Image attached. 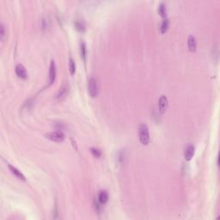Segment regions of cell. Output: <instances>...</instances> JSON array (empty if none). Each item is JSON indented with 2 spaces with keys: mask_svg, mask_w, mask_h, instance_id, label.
Instances as JSON below:
<instances>
[{
  "mask_svg": "<svg viewBox=\"0 0 220 220\" xmlns=\"http://www.w3.org/2000/svg\"><path fill=\"white\" fill-rule=\"evenodd\" d=\"M139 140L142 144L146 145L150 142V134H149V129L147 125L142 123L139 127Z\"/></svg>",
  "mask_w": 220,
  "mask_h": 220,
  "instance_id": "cell-1",
  "label": "cell"
},
{
  "mask_svg": "<svg viewBox=\"0 0 220 220\" xmlns=\"http://www.w3.org/2000/svg\"><path fill=\"white\" fill-rule=\"evenodd\" d=\"M88 90H89V94L91 97H96L98 96L99 93V86H98V83L96 81V78L91 77L89 79L88 82Z\"/></svg>",
  "mask_w": 220,
  "mask_h": 220,
  "instance_id": "cell-2",
  "label": "cell"
},
{
  "mask_svg": "<svg viewBox=\"0 0 220 220\" xmlns=\"http://www.w3.org/2000/svg\"><path fill=\"white\" fill-rule=\"evenodd\" d=\"M46 137H47V139H50L53 142H62L65 139V134L59 131H54V132L46 134Z\"/></svg>",
  "mask_w": 220,
  "mask_h": 220,
  "instance_id": "cell-3",
  "label": "cell"
},
{
  "mask_svg": "<svg viewBox=\"0 0 220 220\" xmlns=\"http://www.w3.org/2000/svg\"><path fill=\"white\" fill-rule=\"evenodd\" d=\"M56 75H57V70H56V66L53 60L51 61L50 66H49V76H48V80L49 83L52 84L55 78H56Z\"/></svg>",
  "mask_w": 220,
  "mask_h": 220,
  "instance_id": "cell-4",
  "label": "cell"
},
{
  "mask_svg": "<svg viewBox=\"0 0 220 220\" xmlns=\"http://www.w3.org/2000/svg\"><path fill=\"white\" fill-rule=\"evenodd\" d=\"M15 71H16V76L18 77L23 78V79H26L28 77V73H27V71H26V68L22 64L16 65Z\"/></svg>",
  "mask_w": 220,
  "mask_h": 220,
  "instance_id": "cell-5",
  "label": "cell"
},
{
  "mask_svg": "<svg viewBox=\"0 0 220 220\" xmlns=\"http://www.w3.org/2000/svg\"><path fill=\"white\" fill-rule=\"evenodd\" d=\"M168 105H169V102H168L167 97L165 96H161L158 101V108L161 114H163L167 110Z\"/></svg>",
  "mask_w": 220,
  "mask_h": 220,
  "instance_id": "cell-6",
  "label": "cell"
},
{
  "mask_svg": "<svg viewBox=\"0 0 220 220\" xmlns=\"http://www.w3.org/2000/svg\"><path fill=\"white\" fill-rule=\"evenodd\" d=\"M194 155V146L193 145H188L187 148L185 149V152H184V158L187 161H190Z\"/></svg>",
  "mask_w": 220,
  "mask_h": 220,
  "instance_id": "cell-7",
  "label": "cell"
},
{
  "mask_svg": "<svg viewBox=\"0 0 220 220\" xmlns=\"http://www.w3.org/2000/svg\"><path fill=\"white\" fill-rule=\"evenodd\" d=\"M9 169H10V170L11 171V173H12L13 175H15V176L17 177L18 179L23 180V181H25V180H26V178H25V176H23V174L21 172L20 170H18L16 167H13L12 165L9 164Z\"/></svg>",
  "mask_w": 220,
  "mask_h": 220,
  "instance_id": "cell-8",
  "label": "cell"
},
{
  "mask_svg": "<svg viewBox=\"0 0 220 220\" xmlns=\"http://www.w3.org/2000/svg\"><path fill=\"white\" fill-rule=\"evenodd\" d=\"M108 192L104 191V190L101 191L99 193V194H98V201H99V203L104 205V204H106L108 202Z\"/></svg>",
  "mask_w": 220,
  "mask_h": 220,
  "instance_id": "cell-9",
  "label": "cell"
},
{
  "mask_svg": "<svg viewBox=\"0 0 220 220\" xmlns=\"http://www.w3.org/2000/svg\"><path fill=\"white\" fill-rule=\"evenodd\" d=\"M187 46H188V49L189 51L191 52H194L196 50V40L195 38L193 36V35H190L188 37V40H187Z\"/></svg>",
  "mask_w": 220,
  "mask_h": 220,
  "instance_id": "cell-10",
  "label": "cell"
},
{
  "mask_svg": "<svg viewBox=\"0 0 220 220\" xmlns=\"http://www.w3.org/2000/svg\"><path fill=\"white\" fill-rule=\"evenodd\" d=\"M158 13L160 14L161 16L166 18V16H167V10H166V5L164 3H161L160 5H159V7H158Z\"/></svg>",
  "mask_w": 220,
  "mask_h": 220,
  "instance_id": "cell-11",
  "label": "cell"
},
{
  "mask_svg": "<svg viewBox=\"0 0 220 220\" xmlns=\"http://www.w3.org/2000/svg\"><path fill=\"white\" fill-rule=\"evenodd\" d=\"M6 36H7V31L5 29V26L3 23H1V25H0V39H1V41H5Z\"/></svg>",
  "mask_w": 220,
  "mask_h": 220,
  "instance_id": "cell-12",
  "label": "cell"
},
{
  "mask_svg": "<svg viewBox=\"0 0 220 220\" xmlns=\"http://www.w3.org/2000/svg\"><path fill=\"white\" fill-rule=\"evenodd\" d=\"M169 22L167 18L163 20L162 22V24H161V27H160V30H161V33L164 34L169 29Z\"/></svg>",
  "mask_w": 220,
  "mask_h": 220,
  "instance_id": "cell-13",
  "label": "cell"
},
{
  "mask_svg": "<svg viewBox=\"0 0 220 220\" xmlns=\"http://www.w3.org/2000/svg\"><path fill=\"white\" fill-rule=\"evenodd\" d=\"M66 93H67V87L66 86H63L59 90V92H58V94H57V96H56V99H62L63 97L64 96H66Z\"/></svg>",
  "mask_w": 220,
  "mask_h": 220,
  "instance_id": "cell-14",
  "label": "cell"
},
{
  "mask_svg": "<svg viewBox=\"0 0 220 220\" xmlns=\"http://www.w3.org/2000/svg\"><path fill=\"white\" fill-rule=\"evenodd\" d=\"M69 69H70V72L72 75H73L76 72V65L72 59H70V60H69Z\"/></svg>",
  "mask_w": 220,
  "mask_h": 220,
  "instance_id": "cell-15",
  "label": "cell"
},
{
  "mask_svg": "<svg viewBox=\"0 0 220 220\" xmlns=\"http://www.w3.org/2000/svg\"><path fill=\"white\" fill-rule=\"evenodd\" d=\"M75 27H76V29H77L78 31H83V30H84V28H85L84 23H83L82 21H76V23H75Z\"/></svg>",
  "mask_w": 220,
  "mask_h": 220,
  "instance_id": "cell-16",
  "label": "cell"
},
{
  "mask_svg": "<svg viewBox=\"0 0 220 220\" xmlns=\"http://www.w3.org/2000/svg\"><path fill=\"white\" fill-rule=\"evenodd\" d=\"M81 56L83 60L86 59V46L83 42L81 44Z\"/></svg>",
  "mask_w": 220,
  "mask_h": 220,
  "instance_id": "cell-17",
  "label": "cell"
},
{
  "mask_svg": "<svg viewBox=\"0 0 220 220\" xmlns=\"http://www.w3.org/2000/svg\"><path fill=\"white\" fill-rule=\"evenodd\" d=\"M90 151L91 153L93 154V156L96 157V158H100L101 156V150H99V149L91 148Z\"/></svg>",
  "mask_w": 220,
  "mask_h": 220,
  "instance_id": "cell-18",
  "label": "cell"
}]
</instances>
